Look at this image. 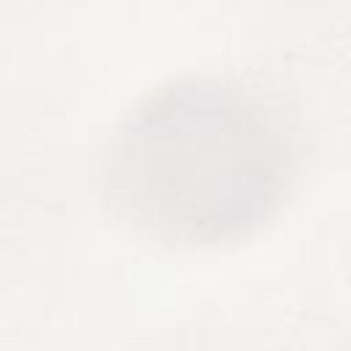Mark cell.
Here are the masks:
<instances>
[{"instance_id": "1", "label": "cell", "mask_w": 351, "mask_h": 351, "mask_svg": "<svg viewBox=\"0 0 351 351\" xmlns=\"http://www.w3.org/2000/svg\"><path fill=\"white\" fill-rule=\"evenodd\" d=\"M304 126L282 93L236 74H181L140 93L96 165L107 208L167 247L261 230L293 195Z\"/></svg>"}]
</instances>
